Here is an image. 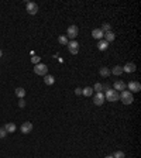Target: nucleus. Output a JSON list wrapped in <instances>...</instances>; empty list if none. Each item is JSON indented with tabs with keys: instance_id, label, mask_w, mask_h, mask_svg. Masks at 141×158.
<instances>
[{
	"instance_id": "nucleus-3",
	"label": "nucleus",
	"mask_w": 141,
	"mask_h": 158,
	"mask_svg": "<svg viewBox=\"0 0 141 158\" xmlns=\"http://www.w3.org/2000/svg\"><path fill=\"white\" fill-rule=\"evenodd\" d=\"M34 72L37 75H40V76H45V75H48V67L45 65V64H37L34 65Z\"/></svg>"
},
{
	"instance_id": "nucleus-14",
	"label": "nucleus",
	"mask_w": 141,
	"mask_h": 158,
	"mask_svg": "<svg viewBox=\"0 0 141 158\" xmlns=\"http://www.w3.org/2000/svg\"><path fill=\"white\" fill-rule=\"evenodd\" d=\"M97 48H99V51H106V50L109 48V42L105 41V40H99V42H97Z\"/></svg>"
},
{
	"instance_id": "nucleus-27",
	"label": "nucleus",
	"mask_w": 141,
	"mask_h": 158,
	"mask_svg": "<svg viewBox=\"0 0 141 158\" xmlns=\"http://www.w3.org/2000/svg\"><path fill=\"white\" fill-rule=\"evenodd\" d=\"M18 106L23 109V107L26 106V100H24V99H20V102H18Z\"/></svg>"
},
{
	"instance_id": "nucleus-7",
	"label": "nucleus",
	"mask_w": 141,
	"mask_h": 158,
	"mask_svg": "<svg viewBox=\"0 0 141 158\" xmlns=\"http://www.w3.org/2000/svg\"><path fill=\"white\" fill-rule=\"evenodd\" d=\"M105 95L102 93V92H99V93H96L95 96H93V103L96 106H102L103 103H105Z\"/></svg>"
},
{
	"instance_id": "nucleus-22",
	"label": "nucleus",
	"mask_w": 141,
	"mask_h": 158,
	"mask_svg": "<svg viewBox=\"0 0 141 158\" xmlns=\"http://www.w3.org/2000/svg\"><path fill=\"white\" fill-rule=\"evenodd\" d=\"M103 33H107V31H111V26L109 24V23H103V26H102V28H100Z\"/></svg>"
},
{
	"instance_id": "nucleus-20",
	"label": "nucleus",
	"mask_w": 141,
	"mask_h": 158,
	"mask_svg": "<svg viewBox=\"0 0 141 158\" xmlns=\"http://www.w3.org/2000/svg\"><path fill=\"white\" fill-rule=\"evenodd\" d=\"M58 42L61 44V45H68V37L66 35H61V37H58Z\"/></svg>"
},
{
	"instance_id": "nucleus-11",
	"label": "nucleus",
	"mask_w": 141,
	"mask_h": 158,
	"mask_svg": "<svg viewBox=\"0 0 141 158\" xmlns=\"http://www.w3.org/2000/svg\"><path fill=\"white\" fill-rule=\"evenodd\" d=\"M113 88H114V90L120 92V90H126L127 85L124 83L123 81H116V82H114V85H113Z\"/></svg>"
},
{
	"instance_id": "nucleus-25",
	"label": "nucleus",
	"mask_w": 141,
	"mask_h": 158,
	"mask_svg": "<svg viewBox=\"0 0 141 158\" xmlns=\"http://www.w3.org/2000/svg\"><path fill=\"white\" fill-rule=\"evenodd\" d=\"M31 62H33L34 65H37V64H40V62H41V58H40V56H37V55H34V56H31Z\"/></svg>"
},
{
	"instance_id": "nucleus-18",
	"label": "nucleus",
	"mask_w": 141,
	"mask_h": 158,
	"mask_svg": "<svg viewBox=\"0 0 141 158\" xmlns=\"http://www.w3.org/2000/svg\"><path fill=\"white\" fill-rule=\"evenodd\" d=\"M82 95H83V96H86V97L92 96V95H93V88H90V86L83 88V89H82Z\"/></svg>"
},
{
	"instance_id": "nucleus-31",
	"label": "nucleus",
	"mask_w": 141,
	"mask_h": 158,
	"mask_svg": "<svg viewBox=\"0 0 141 158\" xmlns=\"http://www.w3.org/2000/svg\"><path fill=\"white\" fill-rule=\"evenodd\" d=\"M105 158H113V155H107V157H105Z\"/></svg>"
},
{
	"instance_id": "nucleus-28",
	"label": "nucleus",
	"mask_w": 141,
	"mask_h": 158,
	"mask_svg": "<svg viewBox=\"0 0 141 158\" xmlns=\"http://www.w3.org/2000/svg\"><path fill=\"white\" fill-rule=\"evenodd\" d=\"M75 95H82V88H76V89H75Z\"/></svg>"
},
{
	"instance_id": "nucleus-16",
	"label": "nucleus",
	"mask_w": 141,
	"mask_h": 158,
	"mask_svg": "<svg viewBox=\"0 0 141 158\" xmlns=\"http://www.w3.org/2000/svg\"><path fill=\"white\" fill-rule=\"evenodd\" d=\"M44 83L45 85H54L55 83V78H54L52 75H45L44 76Z\"/></svg>"
},
{
	"instance_id": "nucleus-2",
	"label": "nucleus",
	"mask_w": 141,
	"mask_h": 158,
	"mask_svg": "<svg viewBox=\"0 0 141 158\" xmlns=\"http://www.w3.org/2000/svg\"><path fill=\"white\" fill-rule=\"evenodd\" d=\"M120 99H122V102H123L124 105H131L134 102V96H133V93L130 90H122Z\"/></svg>"
},
{
	"instance_id": "nucleus-21",
	"label": "nucleus",
	"mask_w": 141,
	"mask_h": 158,
	"mask_svg": "<svg viewBox=\"0 0 141 158\" xmlns=\"http://www.w3.org/2000/svg\"><path fill=\"white\" fill-rule=\"evenodd\" d=\"M16 96H17L18 99H23V97L26 96V90L23 88H17L16 89Z\"/></svg>"
},
{
	"instance_id": "nucleus-15",
	"label": "nucleus",
	"mask_w": 141,
	"mask_h": 158,
	"mask_svg": "<svg viewBox=\"0 0 141 158\" xmlns=\"http://www.w3.org/2000/svg\"><path fill=\"white\" fill-rule=\"evenodd\" d=\"M4 130H6L7 133H14V131L17 130V126L14 123H7L4 126Z\"/></svg>"
},
{
	"instance_id": "nucleus-12",
	"label": "nucleus",
	"mask_w": 141,
	"mask_h": 158,
	"mask_svg": "<svg viewBox=\"0 0 141 158\" xmlns=\"http://www.w3.org/2000/svg\"><path fill=\"white\" fill-rule=\"evenodd\" d=\"M103 35H105V33H103L100 28H95V30L92 31V37H93V38H96V40H102V38H103Z\"/></svg>"
},
{
	"instance_id": "nucleus-26",
	"label": "nucleus",
	"mask_w": 141,
	"mask_h": 158,
	"mask_svg": "<svg viewBox=\"0 0 141 158\" xmlns=\"http://www.w3.org/2000/svg\"><path fill=\"white\" fill-rule=\"evenodd\" d=\"M6 136H7V131L4 130V127H0V140H1V139H4Z\"/></svg>"
},
{
	"instance_id": "nucleus-17",
	"label": "nucleus",
	"mask_w": 141,
	"mask_h": 158,
	"mask_svg": "<svg viewBox=\"0 0 141 158\" xmlns=\"http://www.w3.org/2000/svg\"><path fill=\"white\" fill-rule=\"evenodd\" d=\"M99 73H100V76L107 78V76L110 75V68H107V67H102V68H100V71H99Z\"/></svg>"
},
{
	"instance_id": "nucleus-13",
	"label": "nucleus",
	"mask_w": 141,
	"mask_h": 158,
	"mask_svg": "<svg viewBox=\"0 0 141 158\" xmlns=\"http://www.w3.org/2000/svg\"><path fill=\"white\" fill-rule=\"evenodd\" d=\"M103 37H105V41H107V42L110 44V42H113V41H114L116 34H114L113 31H107V33H105V35H103Z\"/></svg>"
},
{
	"instance_id": "nucleus-4",
	"label": "nucleus",
	"mask_w": 141,
	"mask_h": 158,
	"mask_svg": "<svg viewBox=\"0 0 141 158\" xmlns=\"http://www.w3.org/2000/svg\"><path fill=\"white\" fill-rule=\"evenodd\" d=\"M78 33H79V30H78V27L75 26V24H72L68 27V30H66V37L70 38V40H75L76 37H78Z\"/></svg>"
},
{
	"instance_id": "nucleus-30",
	"label": "nucleus",
	"mask_w": 141,
	"mask_h": 158,
	"mask_svg": "<svg viewBox=\"0 0 141 158\" xmlns=\"http://www.w3.org/2000/svg\"><path fill=\"white\" fill-rule=\"evenodd\" d=\"M1 56H3V51L0 50V58H1Z\"/></svg>"
},
{
	"instance_id": "nucleus-5",
	"label": "nucleus",
	"mask_w": 141,
	"mask_h": 158,
	"mask_svg": "<svg viewBox=\"0 0 141 158\" xmlns=\"http://www.w3.org/2000/svg\"><path fill=\"white\" fill-rule=\"evenodd\" d=\"M26 9H27V13H28V14L34 16V14H37V11H38V4L34 3V1H27Z\"/></svg>"
},
{
	"instance_id": "nucleus-9",
	"label": "nucleus",
	"mask_w": 141,
	"mask_h": 158,
	"mask_svg": "<svg viewBox=\"0 0 141 158\" xmlns=\"http://www.w3.org/2000/svg\"><path fill=\"white\" fill-rule=\"evenodd\" d=\"M31 130H33L31 122H26V123L21 124V127H20V131H21L23 134H28V133H31Z\"/></svg>"
},
{
	"instance_id": "nucleus-23",
	"label": "nucleus",
	"mask_w": 141,
	"mask_h": 158,
	"mask_svg": "<svg viewBox=\"0 0 141 158\" xmlns=\"http://www.w3.org/2000/svg\"><path fill=\"white\" fill-rule=\"evenodd\" d=\"M93 90H96V93H99L100 90H103V85H102V83H99V82H97V83H95Z\"/></svg>"
},
{
	"instance_id": "nucleus-10",
	"label": "nucleus",
	"mask_w": 141,
	"mask_h": 158,
	"mask_svg": "<svg viewBox=\"0 0 141 158\" xmlns=\"http://www.w3.org/2000/svg\"><path fill=\"white\" fill-rule=\"evenodd\" d=\"M136 69H137V67H136V64H133V62H127L123 67V72H127V73H131V72H134Z\"/></svg>"
},
{
	"instance_id": "nucleus-6",
	"label": "nucleus",
	"mask_w": 141,
	"mask_h": 158,
	"mask_svg": "<svg viewBox=\"0 0 141 158\" xmlns=\"http://www.w3.org/2000/svg\"><path fill=\"white\" fill-rule=\"evenodd\" d=\"M68 51L72 55H76V54L79 52V44H78V41L72 40L70 42H68Z\"/></svg>"
},
{
	"instance_id": "nucleus-29",
	"label": "nucleus",
	"mask_w": 141,
	"mask_h": 158,
	"mask_svg": "<svg viewBox=\"0 0 141 158\" xmlns=\"http://www.w3.org/2000/svg\"><path fill=\"white\" fill-rule=\"evenodd\" d=\"M103 89H105V90H109V89H110V86H109V85H103Z\"/></svg>"
},
{
	"instance_id": "nucleus-8",
	"label": "nucleus",
	"mask_w": 141,
	"mask_h": 158,
	"mask_svg": "<svg viewBox=\"0 0 141 158\" xmlns=\"http://www.w3.org/2000/svg\"><path fill=\"white\" fill-rule=\"evenodd\" d=\"M128 89L130 90H133L131 93H137V92H140L141 90V83L140 82H137V81H131V82H128Z\"/></svg>"
},
{
	"instance_id": "nucleus-24",
	"label": "nucleus",
	"mask_w": 141,
	"mask_h": 158,
	"mask_svg": "<svg viewBox=\"0 0 141 158\" xmlns=\"http://www.w3.org/2000/svg\"><path fill=\"white\" fill-rule=\"evenodd\" d=\"M124 157H126V155H124V153H123V151H120V150H119V151H116V153L113 154V158H124Z\"/></svg>"
},
{
	"instance_id": "nucleus-1",
	"label": "nucleus",
	"mask_w": 141,
	"mask_h": 158,
	"mask_svg": "<svg viewBox=\"0 0 141 158\" xmlns=\"http://www.w3.org/2000/svg\"><path fill=\"white\" fill-rule=\"evenodd\" d=\"M105 99L109 100V102H117L120 99V93L117 90H114V89H109V90H106Z\"/></svg>"
},
{
	"instance_id": "nucleus-19",
	"label": "nucleus",
	"mask_w": 141,
	"mask_h": 158,
	"mask_svg": "<svg viewBox=\"0 0 141 158\" xmlns=\"http://www.w3.org/2000/svg\"><path fill=\"white\" fill-rule=\"evenodd\" d=\"M111 73H113V75H116V76L122 75V73H123V67H120V65H116V67L111 69Z\"/></svg>"
}]
</instances>
